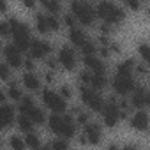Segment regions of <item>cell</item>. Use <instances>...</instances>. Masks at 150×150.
<instances>
[{
  "label": "cell",
  "instance_id": "cell-1",
  "mask_svg": "<svg viewBox=\"0 0 150 150\" xmlns=\"http://www.w3.org/2000/svg\"><path fill=\"white\" fill-rule=\"evenodd\" d=\"M46 122H48L50 131L58 138L71 139L76 136V122H74L72 115H69L67 111L65 113H51V117L46 118Z\"/></svg>",
  "mask_w": 150,
  "mask_h": 150
},
{
  "label": "cell",
  "instance_id": "cell-2",
  "mask_svg": "<svg viewBox=\"0 0 150 150\" xmlns=\"http://www.w3.org/2000/svg\"><path fill=\"white\" fill-rule=\"evenodd\" d=\"M94 9H96V16L101 18L108 25L115 27V25H122L125 21V11L120 6H117L113 0H97Z\"/></svg>",
  "mask_w": 150,
  "mask_h": 150
},
{
  "label": "cell",
  "instance_id": "cell-3",
  "mask_svg": "<svg viewBox=\"0 0 150 150\" xmlns=\"http://www.w3.org/2000/svg\"><path fill=\"white\" fill-rule=\"evenodd\" d=\"M9 25H11V37H13V44L20 50V51H28V46H30V41H32V34H30V28L27 23L20 21L18 18L11 16L9 20Z\"/></svg>",
  "mask_w": 150,
  "mask_h": 150
},
{
  "label": "cell",
  "instance_id": "cell-4",
  "mask_svg": "<svg viewBox=\"0 0 150 150\" xmlns=\"http://www.w3.org/2000/svg\"><path fill=\"white\" fill-rule=\"evenodd\" d=\"M71 14L74 16L76 23L81 27H94L96 23V9L92 4H87L85 0H72L71 2Z\"/></svg>",
  "mask_w": 150,
  "mask_h": 150
},
{
  "label": "cell",
  "instance_id": "cell-5",
  "mask_svg": "<svg viewBox=\"0 0 150 150\" xmlns=\"http://www.w3.org/2000/svg\"><path fill=\"white\" fill-rule=\"evenodd\" d=\"M78 87H80L81 103H83L90 111L101 113V110H103V106H104V99H103L101 92L96 90V88H92V87H88V85H81V83H78Z\"/></svg>",
  "mask_w": 150,
  "mask_h": 150
},
{
  "label": "cell",
  "instance_id": "cell-6",
  "mask_svg": "<svg viewBox=\"0 0 150 150\" xmlns=\"http://www.w3.org/2000/svg\"><path fill=\"white\" fill-rule=\"evenodd\" d=\"M101 113H103V122H104V125H106V127H110V129L117 127V125H118V122H120L122 118H125V117H124V113L120 111L118 103H117V99H115V97H111L108 103H104V106H103Z\"/></svg>",
  "mask_w": 150,
  "mask_h": 150
},
{
  "label": "cell",
  "instance_id": "cell-7",
  "mask_svg": "<svg viewBox=\"0 0 150 150\" xmlns=\"http://www.w3.org/2000/svg\"><path fill=\"white\" fill-rule=\"evenodd\" d=\"M136 87V76L134 74H120L115 72V76L111 78V88L117 96H129L132 88Z\"/></svg>",
  "mask_w": 150,
  "mask_h": 150
},
{
  "label": "cell",
  "instance_id": "cell-8",
  "mask_svg": "<svg viewBox=\"0 0 150 150\" xmlns=\"http://www.w3.org/2000/svg\"><path fill=\"white\" fill-rule=\"evenodd\" d=\"M41 99H42V104H44L51 113H65V111H67L65 99H64L58 92H55V90H51V88H44V90L41 92Z\"/></svg>",
  "mask_w": 150,
  "mask_h": 150
},
{
  "label": "cell",
  "instance_id": "cell-9",
  "mask_svg": "<svg viewBox=\"0 0 150 150\" xmlns=\"http://www.w3.org/2000/svg\"><path fill=\"white\" fill-rule=\"evenodd\" d=\"M57 60H58V65L64 67L65 71H74L78 67V57H76V51L71 46H62L58 50V55H57Z\"/></svg>",
  "mask_w": 150,
  "mask_h": 150
},
{
  "label": "cell",
  "instance_id": "cell-10",
  "mask_svg": "<svg viewBox=\"0 0 150 150\" xmlns=\"http://www.w3.org/2000/svg\"><path fill=\"white\" fill-rule=\"evenodd\" d=\"M51 44L44 39H32L30 41V46H28V57L34 58V60H41V58H46L50 53H51Z\"/></svg>",
  "mask_w": 150,
  "mask_h": 150
},
{
  "label": "cell",
  "instance_id": "cell-11",
  "mask_svg": "<svg viewBox=\"0 0 150 150\" xmlns=\"http://www.w3.org/2000/svg\"><path fill=\"white\" fill-rule=\"evenodd\" d=\"M129 96H131V99H129L131 108H134V110H143V108H146L148 103H150L148 90H146V87H143V85H138V83H136V87L132 88V92H131Z\"/></svg>",
  "mask_w": 150,
  "mask_h": 150
},
{
  "label": "cell",
  "instance_id": "cell-12",
  "mask_svg": "<svg viewBox=\"0 0 150 150\" xmlns=\"http://www.w3.org/2000/svg\"><path fill=\"white\" fill-rule=\"evenodd\" d=\"M83 136L90 145H99L103 141V127L97 122L88 120L87 124H83Z\"/></svg>",
  "mask_w": 150,
  "mask_h": 150
},
{
  "label": "cell",
  "instance_id": "cell-13",
  "mask_svg": "<svg viewBox=\"0 0 150 150\" xmlns=\"http://www.w3.org/2000/svg\"><path fill=\"white\" fill-rule=\"evenodd\" d=\"M148 124H150V118H148V113H146L145 108H143V110H136V111L131 115V118H129V125H131L134 131H138V132L148 131Z\"/></svg>",
  "mask_w": 150,
  "mask_h": 150
},
{
  "label": "cell",
  "instance_id": "cell-14",
  "mask_svg": "<svg viewBox=\"0 0 150 150\" xmlns=\"http://www.w3.org/2000/svg\"><path fill=\"white\" fill-rule=\"evenodd\" d=\"M4 57L11 69H20L23 65V51H20L14 44H7L4 48Z\"/></svg>",
  "mask_w": 150,
  "mask_h": 150
},
{
  "label": "cell",
  "instance_id": "cell-15",
  "mask_svg": "<svg viewBox=\"0 0 150 150\" xmlns=\"http://www.w3.org/2000/svg\"><path fill=\"white\" fill-rule=\"evenodd\" d=\"M83 64L87 67V71L96 72V74H106V64L104 60L96 53V55H85L83 57Z\"/></svg>",
  "mask_w": 150,
  "mask_h": 150
},
{
  "label": "cell",
  "instance_id": "cell-16",
  "mask_svg": "<svg viewBox=\"0 0 150 150\" xmlns=\"http://www.w3.org/2000/svg\"><path fill=\"white\" fill-rule=\"evenodd\" d=\"M16 120V115H14V108L11 104H6V103H0V131H6L9 129Z\"/></svg>",
  "mask_w": 150,
  "mask_h": 150
},
{
  "label": "cell",
  "instance_id": "cell-17",
  "mask_svg": "<svg viewBox=\"0 0 150 150\" xmlns=\"http://www.w3.org/2000/svg\"><path fill=\"white\" fill-rule=\"evenodd\" d=\"M21 85L28 90V92H39L41 90V78L34 71H27L21 76Z\"/></svg>",
  "mask_w": 150,
  "mask_h": 150
},
{
  "label": "cell",
  "instance_id": "cell-18",
  "mask_svg": "<svg viewBox=\"0 0 150 150\" xmlns=\"http://www.w3.org/2000/svg\"><path fill=\"white\" fill-rule=\"evenodd\" d=\"M87 39H88V37H87V34H85V30H83L81 27L74 25V27L69 28V41H71L74 46H76V48H80Z\"/></svg>",
  "mask_w": 150,
  "mask_h": 150
},
{
  "label": "cell",
  "instance_id": "cell-19",
  "mask_svg": "<svg viewBox=\"0 0 150 150\" xmlns=\"http://www.w3.org/2000/svg\"><path fill=\"white\" fill-rule=\"evenodd\" d=\"M27 115H28V118L34 122V125H42V124H46V113H44V110L39 108V106H35V104L27 111Z\"/></svg>",
  "mask_w": 150,
  "mask_h": 150
},
{
  "label": "cell",
  "instance_id": "cell-20",
  "mask_svg": "<svg viewBox=\"0 0 150 150\" xmlns=\"http://www.w3.org/2000/svg\"><path fill=\"white\" fill-rule=\"evenodd\" d=\"M88 87L96 88V90H104L108 87V76L106 74H96V72H90V81H88Z\"/></svg>",
  "mask_w": 150,
  "mask_h": 150
},
{
  "label": "cell",
  "instance_id": "cell-21",
  "mask_svg": "<svg viewBox=\"0 0 150 150\" xmlns=\"http://www.w3.org/2000/svg\"><path fill=\"white\" fill-rule=\"evenodd\" d=\"M14 122H16V125L20 127V131H23L25 134H27V132H30V131L34 129V122L28 118V115H27V113H20V115L16 117V120H14Z\"/></svg>",
  "mask_w": 150,
  "mask_h": 150
},
{
  "label": "cell",
  "instance_id": "cell-22",
  "mask_svg": "<svg viewBox=\"0 0 150 150\" xmlns=\"http://www.w3.org/2000/svg\"><path fill=\"white\" fill-rule=\"evenodd\" d=\"M34 23H35V30H37L41 35L50 34V28H48V25H46V14L37 13V14H35V18H34Z\"/></svg>",
  "mask_w": 150,
  "mask_h": 150
},
{
  "label": "cell",
  "instance_id": "cell-23",
  "mask_svg": "<svg viewBox=\"0 0 150 150\" xmlns=\"http://www.w3.org/2000/svg\"><path fill=\"white\" fill-rule=\"evenodd\" d=\"M6 92H7V99H13V101H20V99L23 97V90H21L20 85L14 83V81L9 83V88H7Z\"/></svg>",
  "mask_w": 150,
  "mask_h": 150
},
{
  "label": "cell",
  "instance_id": "cell-24",
  "mask_svg": "<svg viewBox=\"0 0 150 150\" xmlns=\"http://www.w3.org/2000/svg\"><path fill=\"white\" fill-rule=\"evenodd\" d=\"M80 51H81L83 57H85V55H96V53H97V44H96L94 41L87 39V41L80 46Z\"/></svg>",
  "mask_w": 150,
  "mask_h": 150
},
{
  "label": "cell",
  "instance_id": "cell-25",
  "mask_svg": "<svg viewBox=\"0 0 150 150\" xmlns=\"http://www.w3.org/2000/svg\"><path fill=\"white\" fill-rule=\"evenodd\" d=\"M46 25H48L50 32H57V30H60V27H62V23H60V20L57 18V14H46Z\"/></svg>",
  "mask_w": 150,
  "mask_h": 150
},
{
  "label": "cell",
  "instance_id": "cell-26",
  "mask_svg": "<svg viewBox=\"0 0 150 150\" xmlns=\"http://www.w3.org/2000/svg\"><path fill=\"white\" fill-rule=\"evenodd\" d=\"M25 145L27 146H30V148H39L41 146V139H39V136L35 134V132H27V136H25Z\"/></svg>",
  "mask_w": 150,
  "mask_h": 150
},
{
  "label": "cell",
  "instance_id": "cell-27",
  "mask_svg": "<svg viewBox=\"0 0 150 150\" xmlns=\"http://www.w3.org/2000/svg\"><path fill=\"white\" fill-rule=\"evenodd\" d=\"M11 74H13V69L7 62H0V80L2 81H9L11 80Z\"/></svg>",
  "mask_w": 150,
  "mask_h": 150
},
{
  "label": "cell",
  "instance_id": "cell-28",
  "mask_svg": "<svg viewBox=\"0 0 150 150\" xmlns=\"http://www.w3.org/2000/svg\"><path fill=\"white\" fill-rule=\"evenodd\" d=\"M18 103H20V111H21V113H27V111L35 104V103H34V99H32V97H28V96H23Z\"/></svg>",
  "mask_w": 150,
  "mask_h": 150
},
{
  "label": "cell",
  "instance_id": "cell-29",
  "mask_svg": "<svg viewBox=\"0 0 150 150\" xmlns=\"http://www.w3.org/2000/svg\"><path fill=\"white\" fill-rule=\"evenodd\" d=\"M122 2H124V6H125L127 9H131V11L138 13V11L141 9V4H143V0H122Z\"/></svg>",
  "mask_w": 150,
  "mask_h": 150
},
{
  "label": "cell",
  "instance_id": "cell-30",
  "mask_svg": "<svg viewBox=\"0 0 150 150\" xmlns=\"http://www.w3.org/2000/svg\"><path fill=\"white\" fill-rule=\"evenodd\" d=\"M9 146H11V148H25L27 145H25V139H23V138H20V136H11V138H9Z\"/></svg>",
  "mask_w": 150,
  "mask_h": 150
},
{
  "label": "cell",
  "instance_id": "cell-31",
  "mask_svg": "<svg viewBox=\"0 0 150 150\" xmlns=\"http://www.w3.org/2000/svg\"><path fill=\"white\" fill-rule=\"evenodd\" d=\"M48 146H50V148H67V146H69V141H67L65 138H58V136H57V139L50 141Z\"/></svg>",
  "mask_w": 150,
  "mask_h": 150
},
{
  "label": "cell",
  "instance_id": "cell-32",
  "mask_svg": "<svg viewBox=\"0 0 150 150\" xmlns=\"http://www.w3.org/2000/svg\"><path fill=\"white\" fill-rule=\"evenodd\" d=\"M72 118H74V122H76V124L83 125V124H87V122L90 120V113H87V111H83V110H81L80 113H76Z\"/></svg>",
  "mask_w": 150,
  "mask_h": 150
},
{
  "label": "cell",
  "instance_id": "cell-33",
  "mask_svg": "<svg viewBox=\"0 0 150 150\" xmlns=\"http://www.w3.org/2000/svg\"><path fill=\"white\" fill-rule=\"evenodd\" d=\"M0 37H4V39H9L11 37V25L9 21H0Z\"/></svg>",
  "mask_w": 150,
  "mask_h": 150
},
{
  "label": "cell",
  "instance_id": "cell-34",
  "mask_svg": "<svg viewBox=\"0 0 150 150\" xmlns=\"http://www.w3.org/2000/svg\"><path fill=\"white\" fill-rule=\"evenodd\" d=\"M138 55L141 57V60H143V62H148V57H150V53H148V44H146V42H141V44H138Z\"/></svg>",
  "mask_w": 150,
  "mask_h": 150
},
{
  "label": "cell",
  "instance_id": "cell-35",
  "mask_svg": "<svg viewBox=\"0 0 150 150\" xmlns=\"http://www.w3.org/2000/svg\"><path fill=\"white\" fill-rule=\"evenodd\" d=\"M58 94L67 101V99H71V97H72V88H71L69 85H62V87L58 88Z\"/></svg>",
  "mask_w": 150,
  "mask_h": 150
},
{
  "label": "cell",
  "instance_id": "cell-36",
  "mask_svg": "<svg viewBox=\"0 0 150 150\" xmlns=\"http://www.w3.org/2000/svg\"><path fill=\"white\" fill-rule=\"evenodd\" d=\"M62 21H64V25H65L67 28H71V27H74V25H76V20H74V16H72L71 13H69V14H65Z\"/></svg>",
  "mask_w": 150,
  "mask_h": 150
},
{
  "label": "cell",
  "instance_id": "cell-37",
  "mask_svg": "<svg viewBox=\"0 0 150 150\" xmlns=\"http://www.w3.org/2000/svg\"><path fill=\"white\" fill-rule=\"evenodd\" d=\"M21 67H25L27 71H35V64H34V58H23V65Z\"/></svg>",
  "mask_w": 150,
  "mask_h": 150
},
{
  "label": "cell",
  "instance_id": "cell-38",
  "mask_svg": "<svg viewBox=\"0 0 150 150\" xmlns=\"http://www.w3.org/2000/svg\"><path fill=\"white\" fill-rule=\"evenodd\" d=\"M46 67L50 71H57L58 69V60L57 58H46Z\"/></svg>",
  "mask_w": 150,
  "mask_h": 150
},
{
  "label": "cell",
  "instance_id": "cell-39",
  "mask_svg": "<svg viewBox=\"0 0 150 150\" xmlns=\"http://www.w3.org/2000/svg\"><path fill=\"white\" fill-rule=\"evenodd\" d=\"M99 30H101V34H104V35H110V34H113V25L103 23V25L99 27Z\"/></svg>",
  "mask_w": 150,
  "mask_h": 150
},
{
  "label": "cell",
  "instance_id": "cell-40",
  "mask_svg": "<svg viewBox=\"0 0 150 150\" xmlns=\"http://www.w3.org/2000/svg\"><path fill=\"white\" fill-rule=\"evenodd\" d=\"M21 4H23L27 9H35V6H37V0H21Z\"/></svg>",
  "mask_w": 150,
  "mask_h": 150
},
{
  "label": "cell",
  "instance_id": "cell-41",
  "mask_svg": "<svg viewBox=\"0 0 150 150\" xmlns=\"http://www.w3.org/2000/svg\"><path fill=\"white\" fill-rule=\"evenodd\" d=\"M44 81H46V83H48V85H53V81H55V74H53V72H50V71H48V72H46V74H44Z\"/></svg>",
  "mask_w": 150,
  "mask_h": 150
},
{
  "label": "cell",
  "instance_id": "cell-42",
  "mask_svg": "<svg viewBox=\"0 0 150 150\" xmlns=\"http://www.w3.org/2000/svg\"><path fill=\"white\" fill-rule=\"evenodd\" d=\"M7 9H9V4H7V0H0V14L7 13Z\"/></svg>",
  "mask_w": 150,
  "mask_h": 150
},
{
  "label": "cell",
  "instance_id": "cell-43",
  "mask_svg": "<svg viewBox=\"0 0 150 150\" xmlns=\"http://www.w3.org/2000/svg\"><path fill=\"white\" fill-rule=\"evenodd\" d=\"M6 101H7V92L0 90V103H6Z\"/></svg>",
  "mask_w": 150,
  "mask_h": 150
},
{
  "label": "cell",
  "instance_id": "cell-44",
  "mask_svg": "<svg viewBox=\"0 0 150 150\" xmlns=\"http://www.w3.org/2000/svg\"><path fill=\"white\" fill-rule=\"evenodd\" d=\"M2 146H4V143H2V141H0V148H2Z\"/></svg>",
  "mask_w": 150,
  "mask_h": 150
}]
</instances>
